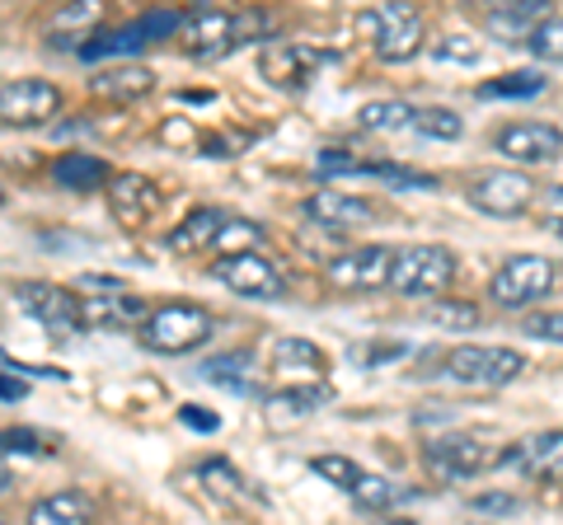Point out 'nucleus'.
Returning a JSON list of instances; mask_svg holds the SVG:
<instances>
[{"label":"nucleus","instance_id":"f257e3e1","mask_svg":"<svg viewBox=\"0 0 563 525\" xmlns=\"http://www.w3.org/2000/svg\"><path fill=\"white\" fill-rule=\"evenodd\" d=\"M211 328H217L211 310L192 305V301H169L146 314L136 338H141V347H151V353H161V357H184L211 338Z\"/></svg>","mask_w":563,"mask_h":525},{"label":"nucleus","instance_id":"f03ea898","mask_svg":"<svg viewBox=\"0 0 563 525\" xmlns=\"http://www.w3.org/2000/svg\"><path fill=\"white\" fill-rule=\"evenodd\" d=\"M526 371V357L517 347H484V343H461L442 357V380L474 384V390H503Z\"/></svg>","mask_w":563,"mask_h":525},{"label":"nucleus","instance_id":"7ed1b4c3","mask_svg":"<svg viewBox=\"0 0 563 525\" xmlns=\"http://www.w3.org/2000/svg\"><path fill=\"white\" fill-rule=\"evenodd\" d=\"M461 258L446 244H404L395 249V268H390V287L399 295H442L455 282Z\"/></svg>","mask_w":563,"mask_h":525},{"label":"nucleus","instance_id":"20e7f679","mask_svg":"<svg viewBox=\"0 0 563 525\" xmlns=\"http://www.w3.org/2000/svg\"><path fill=\"white\" fill-rule=\"evenodd\" d=\"M357 29L372 38L380 62H413L422 52V43H428V33H422V14L413 5H376V10L362 14Z\"/></svg>","mask_w":563,"mask_h":525},{"label":"nucleus","instance_id":"39448f33","mask_svg":"<svg viewBox=\"0 0 563 525\" xmlns=\"http://www.w3.org/2000/svg\"><path fill=\"white\" fill-rule=\"evenodd\" d=\"M554 282H559V272H554V262L544 254H512L498 272H493L488 295L503 310H521V305L544 301V295L554 291Z\"/></svg>","mask_w":563,"mask_h":525},{"label":"nucleus","instance_id":"423d86ee","mask_svg":"<svg viewBox=\"0 0 563 525\" xmlns=\"http://www.w3.org/2000/svg\"><path fill=\"white\" fill-rule=\"evenodd\" d=\"M465 198H470L474 212L512 221L521 212H531L536 179L531 174H521V169H484V174H474V179L465 183Z\"/></svg>","mask_w":563,"mask_h":525},{"label":"nucleus","instance_id":"0eeeda50","mask_svg":"<svg viewBox=\"0 0 563 525\" xmlns=\"http://www.w3.org/2000/svg\"><path fill=\"white\" fill-rule=\"evenodd\" d=\"M14 301H20V310L29 320H38L52 338L70 343V338L85 334V305L76 301V291L47 287V282H20L14 287Z\"/></svg>","mask_w":563,"mask_h":525},{"label":"nucleus","instance_id":"6e6552de","mask_svg":"<svg viewBox=\"0 0 563 525\" xmlns=\"http://www.w3.org/2000/svg\"><path fill=\"white\" fill-rule=\"evenodd\" d=\"M422 460H428V469H432L437 479L461 483V479H474V474H484V469L498 465V450H488L484 436L451 432V436H437Z\"/></svg>","mask_w":563,"mask_h":525},{"label":"nucleus","instance_id":"1a4fd4ad","mask_svg":"<svg viewBox=\"0 0 563 525\" xmlns=\"http://www.w3.org/2000/svg\"><path fill=\"white\" fill-rule=\"evenodd\" d=\"M62 109V90L52 80L38 76H20L0 85V122L5 127H43Z\"/></svg>","mask_w":563,"mask_h":525},{"label":"nucleus","instance_id":"9d476101","mask_svg":"<svg viewBox=\"0 0 563 525\" xmlns=\"http://www.w3.org/2000/svg\"><path fill=\"white\" fill-rule=\"evenodd\" d=\"M498 465L517 469V474L531 483H563V432L550 427V432L521 436V442L498 450Z\"/></svg>","mask_w":563,"mask_h":525},{"label":"nucleus","instance_id":"9b49d317","mask_svg":"<svg viewBox=\"0 0 563 525\" xmlns=\"http://www.w3.org/2000/svg\"><path fill=\"white\" fill-rule=\"evenodd\" d=\"M211 277L225 287V291H235V295H254V301H273V295H282V268L273 258H263V254H221L217 262H211Z\"/></svg>","mask_w":563,"mask_h":525},{"label":"nucleus","instance_id":"f8f14e48","mask_svg":"<svg viewBox=\"0 0 563 525\" xmlns=\"http://www.w3.org/2000/svg\"><path fill=\"white\" fill-rule=\"evenodd\" d=\"M179 24H184V14H174V10L141 14V20L128 24V29H113V33H103V38H90V43L80 47V57H85V62H99V57H132V52L161 43V38H169V33H179Z\"/></svg>","mask_w":563,"mask_h":525},{"label":"nucleus","instance_id":"ddd939ff","mask_svg":"<svg viewBox=\"0 0 563 525\" xmlns=\"http://www.w3.org/2000/svg\"><path fill=\"white\" fill-rule=\"evenodd\" d=\"M390 268H395L390 244H362V249L329 258L324 277L343 291H376V287H390Z\"/></svg>","mask_w":563,"mask_h":525},{"label":"nucleus","instance_id":"4468645a","mask_svg":"<svg viewBox=\"0 0 563 525\" xmlns=\"http://www.w3.org/2000/svg\"><path fill=\"white\" fill-rule=\"evenodd\" d=\"M324 62H329L324 52H314L306 43H263V52H258V71H263V80H273L277 90H306V85L320 76Z\"/></svg>","mask_w":563,"mask_h":525},{"label":"nucleus","instance_id":"2eb2a0df","mask_svg":"<svg viewBox=\"0 0 563 525\" xmlns=\"http://www.w3.org/2000/svg\"><path fill=\"white\" fill-rule=\"evenodd\" d=\"M493 146L517 165H550L563 155V127H554V122H512V127L493 136Z\"/></svg>","mask_w":563,"mask_h":525},{"label":"nucleus","instance_id":"dca6fc26","mask_svg":"<svg viewBox=\"0 0 563 525\" xmlns=\"http://www.w3.org/2000/svg\"><path fill=\"white\" fill-rule=\"evenodd\" d=\"M306 216L320 221L324 231H357V225L376 221V202L357 198V192H314L306 202Z\"/></svg>","mask_w":563,"mask_h":525},{"label":"nucleus","instance_id":"f3484780","mask_svg":"<svg viewBox=\"0 0 563 525\" xmlns=\"http://www.w3.org/2000/svg\"><path fill=\"white\" fill-rule=\"evenodd\" d=\"M184 47L192 52V57H217V52L231 47V38L244 29V20H235V14H225V10H192L184 14Z\"/></svg>","mask_w":563,"mask_h":525},{"label":"nucleus","instance_id":"a211bd4d","mask_svg":"<svg viewBox=\"0 0 563 525\" xmlns=\"http://www.w3.org/2000/svg\"><path fill=\"white\" fill-rule=\"evenodd\" d=\"M333 399L329 384H291V390H282V394H268L263 399V413H268V423L282 427V423H306V417H314L324 404Z\"/></svg>","mask_w":563,"mask_h":525},{"label":"nucleus","instance_id":"6ab92c4d","mask_svg":"<svg viewBox=\"0 0 563 525\" xmlns=\"http://www.w3.org/2000/svg\"><path fill=\"white\" fill-rule=\"evenodd\" d=\"M24 525H95V502L80 488H62V493H47L33 502Z\"/></svg>","mask_w":563,"mask_h":525},{"label":"nucleus","instance_id":"aec40b11","mask_svg":"<svg viewBox=\"0 0 563 525\" xmlns=\"http://www.w3.org/2000/svg\"><path fill=\"white\" fill-rule=\"evenodd\" d=\"M540 20H550L544 0H517V5H493L484 14V29L493 33V38H503V43H526Z\"/></svg>","mask_w":563,"mask_h":525},{"label":"nucleus","instance_id":"412c9836","mask_svg":"<svg viewBox=\"0 0 563 525\" xmlns=\"http://www.w3.org/2000/svg\"><path fill=\"white\" fill-rule=\"evenodd\" d=\"M80 305H85V328H141L151 314L136 295H122V291L113 301H99L95 295V301H80Z\"/></svg>","mask_w":563,"mask_h":525},{"label":"nucleus","instance_id":"4be33fe9","mask_svg":"<svg viewBox=\"0 0 563 525\" xmlns=\"http://www.w3.org/2000/svg\"><path fill=\"white\" fill-rule=\"evenodd\" d=\"M52 179H57L66 192H95L103 179H109V165L95 160V155H66L52 169Z\"/></svg>","mask_w":563,"mask_h":525},{"label":"nucleus","instance_id":"5701e85b","mask_svg":"<svg viewBox=\"0 0 563 525\" xmlns=\"http://www.w3.org/2000/svg\"><path fill=\"white\" fill-rule=\"evenodd\" d=\"M221 225H225V212H192L179 231L169 235V249L174 254H192V249H207V244H217L221 235Z\"/></svg>","mask_w":563,"mask_h":525},{"label":"nucleus","instance_id":"b1692460","mask_svg":"<svg viewBox=\"0 0 563 525\" xmlns=\"http://www.w3.org/2000/svg\"><path fill=\"white\" fill-rule=\"evenodd\" d=\"M413 103H404V99H376V103H366V109L357 113V122L366 132H409L413 127Z\"/></svg>","mask_w":563,"mask_h":525},{"label":"nucleus","instance_id":"393cba45","mask_svg":"<svg viewBox=\"0 0 563 525\" xmlns=\"http://www.w3.org/2000/svg\"><path fill=\"white\" fill-rule=\"evenodd\" d=\"M273 361H277L282 376H287V371H314V376H324V353L314 343H306V338H277Z\"/></svg>","mask_w":563,"mask_h":525},{"label":"nucleus","instance_id":"a878e982","mask_svg":"<svg viewBox=\"0 0 563 525\" xmlns=\"http://www.w3.org/2000/svg\"><path fill=\"white\" fill-rule=\"evenodd\" d=\"M544 71H507V76H498V80H488V85H479V99H536V94H544Z\"/></svg>","mask_w":563,"mask_h":525},{"label":"nucleus","instance_id":"bb28decb","mask_svg":"<svg viewBox=\"0 0 563 525\" xmlns=\"http://www.w3.org/2000/svg\"><path fill=\"white\" fill-rule=\"evenodd\" d=\"M347 498L357 502L362 512H390V506L399 502V488H395L390 479H385V474H366V469H362L357 483L347 488Z\"/></svg>","mask_w":563,"mask_h":525},{"label":"nucleus","instance_id":"cd10ccee","mask_svg":"<svg viewBox=\"0 0 563 525\" xmlns=\"http://www.w3.org/2000/svg\"><path fill=\"white\" fill-rule=\"evenodd\" d=\"M422 320L437 324V328H455V334H465V328H479L484 314L474 310L470 301H432L428 310H422Z\"/></svg>","mask_w":563,"mask_h":525},{"label":"nucleus","instance_id":"c85d7f7f","mask_svg":"<svg viewBox=\"0 0 563 525\" xmlns=\"http://www.w3.org/2000/svg\"><path fill=\"white\" fill-rule=\"evenodd\" d=\"M155 85V76L146 71V66H118V71H103L95 80L99 94H146Z\"/></svg>","mask_w":563,"mask_h":525},{"label":"nucleus","instance_id":"c756f323","mask_svg":"<svg viewBox=\"0 0 563 525\" xmlns=\"http://www.w3.org/2000/svg\"><path fill=\"white\" fill-rule=\"evenodd\" d=\"M526 47H531L540 62H563V14H550V20H540V24L531 29V38H526Z\"/></svg>","mask_w":563,"mask_h":525},{"label":"nucleus","instance_id":"7c9ffc66","mask_svg":"<svg viewBox=\"0 0 563 525\" xmlns=\"http://www.w3.org/2000/svg\"><path fill=\"white\" fill-rule=\"evenodd\" d=\"M413 127H418L422 136H432V142H455V136L465 132V122L455 118L451 109H418V113H413Z\"/></svg>","mask_w":563,"mask_h":525},{"label":"nucleus","instance_id":"2f4dec72","mask_svg":"<svg viewBox=\"0 0 563 525\" xmlns=\"http://www.w3.org/2000/svg\"><path fill=\"white\" fill-rule=\"evenodd\" d=\"M310 474H320V479H329V483H339L343 493H347V488L357 483L362 469H357V460H347V455H314V460H310Z\"/></svg>","mask_w":563,"mask_h":525},{"label":"nucleus","instance_id":"473e14b6","mask_svg":"<svg viewBox=\"0 0 563 525\" xmlns=\"http://www.w3.org/2000/svg\"><path fill=\"white\" fill-rule=\"evenodd\" d=\"M244 371H250V353H235V357H211L202 366V376L207 380H217V384H231V390L244 394Z\"/></svg>","mask_w":563,"mask_h":525},{"label":"nucleus","instance_id":"72a5a7b5","mask_svg":"<svg viewBox=\"0 0 563 525\" xmlns=\"http://www.w3.org/2000/svg\"><path fill=\"white\" fill-rule=\"evenodd\" d=\"M526 334H531V338H544V343H559V347H563V310L531 314V320H526Z\"/></svg>","mask_w":563,"mask_h":525},{"label":"nucleus","instance_id":"f704fd0d","mask_svg":"<svg viewBox=\"0 0 563 525\" xmlns=\"http://www.w3.org/2000/svg\"><path fill=\"white\" fill-rule=\"evenodd\" d=\"M0 450H29V455H47V442L38 432H29V427H20V432H0Z\"/></svg>","mask_w":563,"mask_h":525},{"label":"nucleus","instance_id":"c9c22d12","mask_svg":"<svg viewBox=\"0 0 563 525\" xmlns=\"http://www.w3.org/2000/svg\"><path fill=\"white\" fill-rule=\"evenodd\" d=\"M432 57H437V62H461V66H474V62H479V47H470L465 38H442V43L432 47Z\"/></svg>","mask_w":563,"mask_h":525},{"label":"nucleus","instance_id":"e433bc0d","mask_svg":"<svg viewBox=\"0 0 563 525\" xmlns=\"http://www.w3.org/2000/svg\"><path fill=\"white\" fill-rule=\"evenodd\" d=\"M179 417H184V427H192V432H221V417L211 409H202V404H184Z\"/></svg>","mask_w":563,"mask_h":525},{"label":"nucleus","instance_id":"4c0bfd02","mask_svg":"<svg viewBox=\"0 0 563 525\" xmlns=\"http://www.w3.org/2000/svg\"><path fill=\"white\" fill-rule=\"evenodd\" d=\"M474 512H493V516H512V512H517V498H507V493H479V498H474Z\"/></svg>","mask_w":563,"mask_h":525},{"label":"nucleus","instance_id":"58836bf2","mask_svg":"<svg viewBox=\"0 0 563 525\" xmlns=\"http://www.w3.org/2000/svg\"><path fill=\"white\" fill-rule=\"evenodd\" d=\"M29 394V384L20 380V384H14V376H0V399H10V404H14V399H24Z\"/></svg>","mask_w":563,"mask_h":525},{"label":"nucleus","instance_id":"ea45409f","mask_svg":"<svg viewBox=\"0 0 563 525\" xmlns=\"http://www.w3.org/2000/svg\"><path fill=\"white\" fill-rule=\"evenodd\" d=\"M10 483H14V474H10V465H5V460H0V498H5V493H10Z\"/></svg>","mask_w":563,"mask_h":525},{"label":"nucleus","instance_id":"a19ab883","mask_svg":"<svg viewBox=\"0 0 563 525\" xmlns=\"http://www.w3.org/2000/svg\"><path fill=\"white\" fill-rule=\"evenodd\" d=\"M544 231H550L554 239H563V212H559V216H550V225H544Z\"/></svg>","mask_w":563,"mask_h":525},{"label":"nucleus","instance_id":"79ce46f5","mask_svg":"<svg viewBox=\"0 0 563 525\" xmlns=\"http://www.w3.org/2000/svg\"><path fill=\"white\" fill-rule=\"evenodd\" d=\"M390 525H413V521H390Z\"/></svg>","mask_w":563,"mask_h":525},{"label":"nucleus","instance_id":"37998d69","mask_svg":"<svg viewBox=\"0 0 563 525\" xmlns=\"http://www.w3.org/2000/svg\"><path fill=\"white\" fill-rule=\"evenodd\" d=\"M0 206H5V192H0Z\"/></svg>","mask_w":563,"mask_h":525},{"label":"nucleus","instance_id":"c03bdc74","mask_svg":"<svg viewBox=\"0 0 563 525\" xmlns=\"http://www.w3.org/2000/svg\"><path fill=\"white\" fill-rule=\"evenodd\" d=\"M0 525H10V521H0Z\"/></svg>","mask_w":563,"mask_h":525}]
</instances>
